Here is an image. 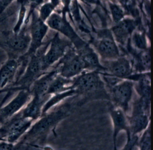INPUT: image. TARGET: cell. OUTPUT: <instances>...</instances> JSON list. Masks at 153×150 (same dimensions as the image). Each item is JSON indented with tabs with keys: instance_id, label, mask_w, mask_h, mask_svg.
I'll return each instance as SVG.
<instances>
[{
	"instance_id": "1",
	"label": "cell",
	"mask_w": 153,
	"mask_h": 150,
	"mask_svg": "<svg viewBox=\"0 0 153 150\" xmlns=\"http://www.w3.org/2000/svg\"><path fill=\"white\" fill-rule=\"evenodd\" d=\"M71 104L67 102L48 112L32 124L28 131L16 143L17 149L23 146H44L51 133H55L59 124L70 114Z\"/></svg>"
},
{
	"instance_id": "2",
	"label": "cell",
	"mask_w": 153,
	"mask_h": 150,
	"mask_svg": "<svg viewBox=\"0 0 153 150\" xmlns=\"http://www.w3.org/2000/svg\"><path fill=\"white\" fill-rule=\"evenodd\" d=\"M50 41L42 45L28 60L25 71L17 80L8 87V91L16 92L21 90H30L34 82L45 72L43 70V60L48 50Z\"/></svg>"
},
{
	"instance_id": "3",
	"label": "cell",
	"mask_w": 153,
	"mask_h": 150,
	"mask_svg": "<svg viewBox=\"0 0 153 150\" xmlns=\"http://www.w3.org/2000/svg\"><path fill=\"white\" fill-rule=\"evenodd\" d=\"M0 38V48L7 53L9 59L18 60L28 50L31 37L27 26L19 33L3 31Z\"/></svg>"
},
{
	"instance_id": "4",
	"label": "cell",
	"mask_w": 153,
	"mask_h": 150,
	"mask_svg": "<svg viewBox=\"0 0 153 150\" xmlns=\"http://www.w3.org/2000/svg\"><path fill=\"white\" fill-rule=\"evenodd\" d=\"M31 16L32 21L28 28L31 37L30 45L27 51L18 59L23 66H26L30 57L45 43L43 42V40L49 30V27L45 22L42 21L35 12Z\"/></svg>"
},
{
	"instance_id": "5",
	"label": "cell",
	"mask_w": 153,
	"mask_h": 150,
	"mask_svg": "<svg viewBox=\"0 0 153 150\" xmlns=\"http://www.w3.org/2000/svg\"><path fill=\"white\" fill-rule=\"evenodd\" d=\"M150 107L139 97L132 103L130 115H127L131 136L140 135L149 126Z\"/></svg>"
},
{
	"instance_id": "6",
	"label": "cell",
	"mask_w": 153,
	"mask_h": 150,
	"mask_svg": "<svg viewBox=\"0 0 153 150\" xmlns=\"http://www.w3.org/2000/svg\"><path fill=\"white\" fill-rule=\"evenodd\" d=\"M21 111L1 125L0 139L16 144L31 127L33 120L24 117Z\"/></svg>"
},
{
	"instance_id": "7",
	"label": "cell",
	"mask_w": 153,
	"mask_h": 150,
	"mask_svg": "<svg viewBox=\"0 0 153 150\" xmlns=\"http://www.w3.org/2000/svg\"><path fill=\"white\" fill-rule=\"evenodd\" d=\"M106 90L112 104L121 109L127 115L129 111L130 103L133 96L134 82L128 79L123 80Z\"/></svg>"
},
{
	"instance_id": "8",
	"label": "cell",
	"mask_w": 153,
	"mask_h": 150,
	"mask_svg": "<svg viewBox=\"0 0 153 150\" xmlns=\"http://www.w3.org/2000/svg\"><path fill=\"white\" fill-rule=\"evenodd\" d=\"M99 73V71L94 70L82 74L73 79L71 87L77 90L79 95L99 92L108 93L104 82L101 79Z\"/></svg>"
},
{
	"instance_id": "9",
	"label": "cell",
	"mask_w": 153,
	"mask_h": 150,
	"mask_svg": "<svg viewBox=\"0 0 153 150\" xmlns=\"http://www.w3.org/2000/svg\"><path fill=\"white\" fill-rule=\"evenodd\" d=\"M59 69V75L67 78H71L79 75L86 65L81 57L73 49H69L55 66Z\"/></svg>"
},
{
	"instance_id": "10",
	"label": "cell",
	"mask_w": 153,
	"mask_h": 150,
	"mask_svg": "<svg viewBox=\"0 0 153 150\" xmlns=\"http://www.w3.org/2000/svg\"><path fill=\"white\" fill-rule=\"evenodd\" d=\"M70 46L71 43L67 40L61 39L57 33L53 39L50 40V48L44 56V72H46L48 69L62 58L67 51V48Z\"/></svg>"
},
{
	"instance_id": "11",
	"label": "cell",
	"mask_w": 153,
	"mask_h": 150,
	"mask_svg": "<svg viewBox=\"0 0 153 150\" xmlns=\"http://www.w3.org/2000/svg\"><path fill=\"white\" fill-rule=\"evenodd\" d=\"M16 97L7 104L0 108V125H2L18 113L32 97L30 90H19Z\"/></svg>"
},
{
	"instance_id": "12",
	"label": "cell",
	"mask_w": 153,
	"mask_h": 150,
	"mask_svg": "<svg viewBox=\"0 0 153 150\" xmlns=\"http://www.w3.org/2000/svg\"><path fill=\"white\" fill-rule=\"evenodd\" d=\"M109 107V111L112 122V141L114 150L117 149V138L119 133L122 131H125L127 135V142L131 138L128 123L127 119V114L123 110L114 106L111 103Z\"/></svg>"
},
{
	"instance_id": "13",
	"label": "cell",
	"mask_w": 153,
	"mask_h": 150,
	"mask_svg": "<svg viewBox=\"0 0 153 150\" xmlns=\"http://www.w3.org/2000/svg\"><path fill=\"white\" fill-rule=\"evenodd\" d=\"M101 64L104 67L105 71L109 75L121 79H126L132 73L130 61L124 57H120L112 60H102Z\"/></svg>"
},
{
	"instance_id": "14",
	"label": "cell",
	"mask_w": 153,
	"mask_h": 150,
	"mask_svg": "<svg viewBox=\"0 0 153 150\" xmlns=\"http://www.w3.org/2000/svg\"><path fill=\"white\" fill-rule=\"evenodd\" d=\"M99 36L102 39L97 43L96 49L102 60H112L120 57V51L111 32L104 30Z\"/></svg>"
},
{
	"instance_id": "15",
	"label": "cell",
	"mask_w": 153,
	"mask_h": 150,
	"mask_svg": "<svg viewBox=\"0 0 153 150\" xmlns=\"http://www.w3.org/2000/svg\"><path fill=\"white\" fill-rule=\"evenodd\" d=\"M49 27L56 30L68 36L73 41L77 49L81 48L85 44L80 40L75 33L71 27L59 15L53 14L45 22Z\"/></svg>"
},
{
	"instance_id": "16",
	"label": "cell",
	"mask_w": 153,
	"mask_h": 150,
	"mask_svg": "<svg viewBox=\"0 0 153 150\" xmlns=\"http://www.w3.org/2000/svg\"><path fill=\"white\" fill-rule=\"evenodd\" d=\"M51 95L39 96L32 95L31 99L21 110V114L24 117L33 120L34 121L42 116V111L45 104Z\"/></svg>"
},
{
	"instance_id": "17",
	"label": "cell",
	"mask_w": 153,
	"mask_h": 150,
	"mask_svg": "<svg viewBox=\"0 0 153 150\" xmlns=\"http://www.w3.org/2000/svg\"><path fill=\"white\" fill-rule=\"evenodd\" d=\"M20 64L18 60L9 59L0 68V90L9 86L16 79Z\"/></svg>"
},
{
	"instance_id": "18",
	"label": "cell",
	"mask_w": 153,
	"mask_h": 150,
	"mask_svg": "<svg viewBox=\"0 0 153 150\" xmlns=\"http://www.w3.org/2000/svg\"><path fill=\"white\" fill-rule=\"evenodd\" d=\"M59 74L58 68L55 67L50 72H46L36 79L30 88L32 95L46 96L51 83L56 76Z\"/></svg>"
},
{
	"instance_id": "19",
	"label": "cell",
	"mask_w": 153,
	"mask_h": 150,
	"mask_svg": "<svg viewBox=\"0 0 153 150\" xmlns=\"http://www.w3.org/2000/svg\"><path fill=\"white\" fill-rule=\"evenodd\" d=\"M76 52L85 61L87 69L98 71L105 70L100 62L97 54L86 44L78 50Z\"/></svg>"
},
{
	"instance_id": "20",
	"label": "cell",
	"mask_w": 153,
	"mask_h": 150,
	"mask_svg": "<svg viewBox=\"0 0 153 150\" xmlns=\"http://www.w3.org/2000/svg\"><path fill=\"white\" fill-rule=\"evenodd\" d=\"M112 29L114 34L118 42L123 44L128 37L136 27V23L133 20H124L120 21Z\"/></svg>"
},
{
	"instance_id": "21",
	"label": "cell",
	"mask_w": 153,
	"mask_h": 150,
	"mask_svg": "<svg viewBox=\"0 0 153 150\" xmlns=\"http://www.w3.org/2000/svg\"><path fill=\"white\" fill-rule=\"evenodd\" d=\"M73 80L71 78H67L58 75L51 83L47 92V95H53L62 92L70 89L71 85Z\"/></svg>"
},
{
	"instance_id": "22",
	"label": "cell",
	"mask_w": 153,
	"mask_h": 150,
	"mask_svg": "<svg viewBox=\"0 0 153 150\" xmlns=\"http://www.w3.org/2000/svg\"><path fill=\"white\" fill-rule=\"evenodd\" d=\"M137 147L141 150H151V130L149 125L140 135Z\"/></svg>"
},
{
	"instance_id": "23",
	"label": "cell",
	"mask_w": 153,
	"mask_h": 150,
	"mask_svg": "<svg viewBox=\"0 0 153 150\" xmlns=\"http://www.w3.org/2000/svg\"><path fill=\"white\" fill-rule=\"evenodd\" d=\"M56 1L51 2H48L41 6L39 10V18L44 22H46L50 16L52 15L53 11L56 6Z\"/></svg>"
},
{
	"instance_id": "24",
	"label": "cell",
	"mask_w": 153,
	"mask_h": 150,
	"mask_svg": "<svg viewBox=\"0 0 153 150\" xmlns=\"http://www.w3.org/2000/svg\"><path fill=\"white\" fill-rule=\"evenodd\" d=\"M133 41L136 48L141 51L147 50L146 42L143 34L136 33L133 36Z\"/></svg>"
},
{
	"instance_id": "25",
	"label": "cell",
	"mask_w": 153,
	"mask_h": 150,
	"mask_svg": "<svg viewBox=\"0 0 153 150\" xmlns=\"http://www.w3.org/2000/svg\"><path fill=\"white\" fill-rule=\"evenodd\" d=\"M28 2L30 4V8L28 14L25 20V25L27 26L29 22V19L32 14L35 12L36 9L43 4L44 0H28Z\"/></svg>"
},
{
	"instance_id": "26",
	"label": "cell",
	"mask_w": 153,
	"mask_h": 150,
	"mask_svg": "<svg viewBox=\"0 0 153 150\" xmlns=\"http://www.w3.org/2000/svg\"><path fill=\"white\" fill-rule=\"evenodd\" d=\"M111 10L114 22L119 23L123 17L122 11L120 8L114 5H111Z\"/></svg>"
},
{
	"instance_id": "27",
	"label": "cell",
	"mask_w": 153,
	"mask_h": 150,
	"mask_svg": "<svg viewBox=\"0 0 153 150\" xmlns=\"http://www.w3.org/2000/svg\"><path fill=\"white\" fill-rule=\"evenodd\" d=\"M14 0H0V16Z\"/></svg>"
},
{
	"instance_id": "28",
	"label": "cell",
	"mask_w": 153,
	"mask_h": 150,
	"mask_svg": "<svg viewBox=\"0 0 153 150\" xmlns=\"http://www.w3.org/2000/svg\"><path fill=\"white\" fill-rule=\"evenodd\" d=\"M85 1L87 2H90V3H96L97 1V0H85Z\"/></svg>"
},
{
	"instance_id": "29",
	"label": "cell",
	"mask_w": 153,
	"mask_h": 150,
	"mask_svg": "<svg viewBox=\"0 0 153 150\" xmlns=\"http://www.w3.org/2000/svg\"><path fill=\"white\" fill-rule=\"evenodd\" d=\"M1 127H0V135H1Z\"/></svg>"
}]
</instances>
